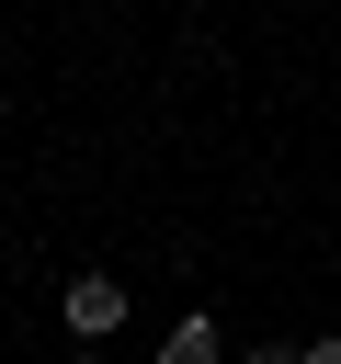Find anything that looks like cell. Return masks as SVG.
Returning a JSON list of instances; mask_svg holds the SVG:
<instances>
[{
    "mask_svg": "<svg viewBox=\"0 0 341 364\" xmlns=\"http://www.w3.org/2000/svg\"><path fill=\"white\" fill-rule=\"evenodd\" d=\"M68 330H80V341H102V330H125V284H102V273H80V284H68Z\"/></svg>",
    "mask_w": 341,
    "mask_h": 364,
    "instance_id": "obj_1",
    "label": "cell"
},
{
    "mask_svg": "<svg viewBox=\"0 0 341 364\" xmlns=\"http://www.w3.org/2000/svg\"><path fill=\"white\" fill-rule=\"evenodd\" d=\"M250 364H296V353H284V341H261V353H250Z\"/></svg>",
    "mask_w": 341,
    "mask_h": 364,
    "instance_id": "obj_2",
    "label": "cell"
},
{
    "mask_svg": "<svg viewBox=\"0 0 341 364\" xmlns=\"http://www.w3.org/2000/svg\"><path fill=\"white\" fill-rule=\"evenodd\" d=\"M296 364H341V341H318V353H296Z\"/></svg>",
    "mask_w": 341,
    "mask_h": 364,
    "instance_id": "obj_3",
    "label": "cell"
},
{
    "mask_svg": "<svg viewBox=\"0 0 341 364\" xmlns=\"http://www.w3.org/2000/svg\"><path fill=\"white\" fill-rule=\"evenodd\" d=\"M68 364H102V353H68Z\"/></svg>",
    "mask_w": 341,
    "mask_h": 364,
    "instance_id": "obj_4",
    "label": "cell"
},
{
    "mask_svg": "<svg viewBox=\"0 0 341 364\" xmlns=\"http://www.w3.org/2000/svg\"><path fill=\"white\" fill-rule=\"evenodd\" d=\"M159 364H193V353H159Z\"/></svg>",
    "mask_w": 341,
    "mask_h": 364,
    "instance_id": "obj_5",
    "label": "cell"
}]
</instances>
